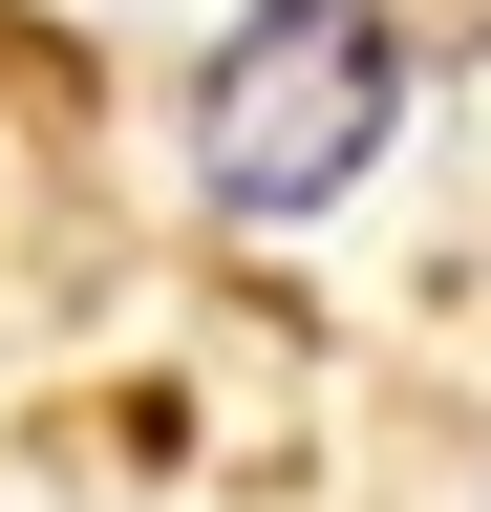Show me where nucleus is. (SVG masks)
I'll return each instance as SVG.
<instances>
[{"label": "nucleus", "mask_w": 491, "mask_h": 512, "mask_svg": "<svg viewBox=\"0 0 491 512\" xmlns=\"http://www.w3.org/2000/svg\"><path fill=\"white\" fill-rule=\"evenodd\" d=\"M385 128H406L385 0H257V22L214 43V192H235V214H321Z\"/></svg>", "instance_id": "f257e3e1"}]
</instances>
